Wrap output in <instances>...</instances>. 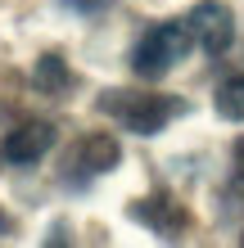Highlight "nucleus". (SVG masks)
Here are the masks:
<instances>
[{"instance_id": "nucleus-1", "label": "nucleus", "mask_w": 244, "mask_h": 248, "mask_svg": "<svg viewBox=\"0 0 244 248\" xmlns=\"http://www.w3.org/2000/svg\"><path fill=\"white\" fill-rule=\"evenodd\" d=\"M99 108L113 113L127 131L136 136H159V131L185 113V99L177 95H136V91H104L99 95Z\"/></svg>"}, {"instance_id": "nucleus-3", "label": "nucleus", "mask_w": 244, "mask_h": 248, "mask_svg": "<svg viewBox=\"0 0 244 248\" xmlns=\"http://www.w3.org/2000/svg\"><path fill=\"white\" fill-rule=\"evenodd\" d=\"M185 27H190L195 46L204 54H226L235 41V14L226 0H199L190 9V18H185Z\"/></svg>"}, {"instance_id": "nucleus-10", "label": "nucleus", "mask_w": 244, "mask_h": 248, "mask_svg": "<svg viewBox=\"0 0 244 248\" xmlns=\"http://www.w3.org/2000/svg\"><path fill=\"white\" fill-rule=\"evenodd\" d=\"M240 239H244V235H240Z\"/></svg>"}, {"instance_id": "nucleus-7", "label": "nucleus", "mask_w": 244, "mask_h": 248, "mask_svg": "<svg viewBox=\"0 0 244 248\" xmlns=\"http://www.w3.org/2000/svg\"><path fill=\"white\" fill-rule=\"evenodd\" d=\"M32 86L41 95H64V91H73V72H68V63L59 54H41L32 68Z\"/></svg>"}, {"instance_id": "nucleus-9", "label": "nucleus", "mask_w": 244, "mask_h": 248, "mask_svg": "<svg viewBox=\"0 0 244 248\" xmlns=\"http://www.w3.org/2000/svg\"><path fill=\"white\" fill-rule=\"evenodd\" d=\"M235 163H240V167H244V136H240V140H235Z\"/></svg>"}, {"instance_id": "nucleus-2", "label": "nucleus", "mask_w": 244, "mask_h": 248, "mask_svg": "<svg viewBox=\"0 0 244 248\" xmlns=\"http://www.w3.org/2000/svg\"><path fill=\"white\" fill-rule=\"evenodd\" d=\"M190 46H195V36H190L185 23H159V27H149V32L136 41L131 68L140 77H163L167 68H177L185 54H190Z\"/></svg>"}, {"instance_id": "nucleus-5", "label": "nucleus", "mask_w": 244, "mask_h": 248, "mask_svg": "<svg viewBox=\"0 0 244 248\" xmlns=\"http://www.w3.org/2000/svg\"><path fill=\"white\" fill-rule=\"evenodd\" d=\"M118 163H122V144L113 136H86L77 144L73 171H77V176H99V171H113Z\"/></svg>"}, {"instance_id": "nucleus-8", "label": "nucleus", "mask_w": 244, "mask_h": 248, "mask_svg": "<svg viewBox=\"0 0 244 248\" xmlns=\"http://www.w3.org/2000/svg\"><path fill=\"white\" fill-rule=\"evenodd\" d=\"M212 108L226 122H244V77H226L217 86V95H212Z\"/></svg>"}, {"instance_id": "nucleus-4", "label": "nucleus", "mask_w": 244, "mask_h": 248, "mask_svg": "<svg viewBox=\"0 0 244 248\" xmlns=\"http://www.w3.org/2000/svg\"><path fill=\"white\" fill-rule=\"evenodd\" d=\"M50 149H54V126L50 122H23V126H14L5 136V144H0L5 163H14V167H32Z\"/></svg>"}, {"instance_id": "nucleus-6", "label": "nucleus", "mask_w": 244, "mask_h": 248, "mask_svg": "<svg viewBox=\"0 0 244 248\" xmlns=\"http://www.w3.org/2000/svg\"><path fill=\"white\" fill-rule=\"evenodd\" d=\"M131 217H136V221H145V226H154V230H163V235H177V230L185 226V212L167 194H154V199L131 203Z\"/></svg>"}]
</instances>
